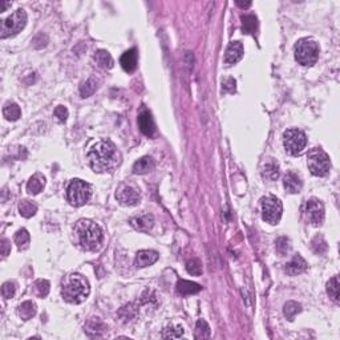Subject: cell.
I'll return each instance as SVG.
<instances>
[{
    "label": "cell",
    "instance_id": "1",
    "mask_svg": "<svg viewBox=\"0 0 340 340\" xmlns=\"http://www.w3.org/2000/svg\"><path fill=\"white\" fill-rule=\"evenodd\" d=\"M86 160L90 169L96 173H112L120 165L121 154L112 141L101 140L90 146Z\"/></svg>",
    "mask_w": 340,
    "mask_h": 340
},
{
    "label": "cell",
    "instance_id": "2",
    "mask_svg": "<svg viewBox=\"0 0 340 340\" xmlns=\"http://www.w3.org/2000/svg\"><path fill=\"white\" fill-rule=\"evenodd\" d=\"M73 239L81 250H99L104 239V233L100 226L90 220H80L73 227Z\"/></svg>",
    "mask_w": 340,
    "mask_h": 340
},
{
    "label": "cell",
    "instance_id": "3",
    "mask_svg": "<svg viewBox=\"0 0 340 340\" xmlns=\"http://www.w3.org/2000/svg\"><path fill=\"white\" fill-rule=\"evenodd\" d=\"M90 292L89 282L81 274H68L61 283V296L70 305L83 303Z\"/></svg>",
    "mask_w": 340,
    "mask_h": 340
},
{
    "label": "cell",
    "instance_id": "4",
    "mask_svg": "<svg viewBox=\"0 0 340 340\" xmlns=\"http://www.w3.org/2000/svg\"><path fill=\"white\" fill-rule=\"evenodd\" d=\"M319 45L312 39H300L295 45V60L303 67H312L319 59Z\"/></svg>",
    "mask_w": 340,
    "mask_h": 340
},
{
    "label": "cell",
    "instance_id": "5",
    "mask_svg": "<svg viewBox=\"0 0 340 340\" xmlns=\"http://www.w3.org/2000/svg\"><path fill=\"white\" fill-rule=\"evenodd\" d=\"M92 197V185L83 180L75 178L67 186V200L75 207L84 206Z\"/></svg>",
    "mask_w": 340,
    "mask_h": 340
},
{
    "label": "cell",
    "instance_id": "6",
    "mask_svg": "<svg viewBox=\"0 0 340 340\" xmlns=\"http://www.w3.org/2000/svg\"><path fill=\"white\" fill-rule=\"evenodd\" d=\"M27 24V14L23 8L16 10L12 15L0 21V37L7 39L17 35Z\"/></svg>",
    "mask_w": 340,
    "mask_h": 340
},
{
    "label": "cell",
    "instance_id": "7",
    "mask_svg": "<svg viewBox=\"0 0 340 340\" xmlns=\"http://www.w3.org/2000/svg\"><path fill=\"white\" fill-rule=\"evenodd\" d=\"M307 165H308V169L312 174L316 177H324L330 173V157L324 150L319 149V148L311 149L307 154Z\"/></svg>",
    "mask_w": 340,
    "mask_h": 340
},
{
    "label": "cell",
    "instance_id": "8",
    "mask_svg": "<svg viewBox=\"0 0 340 340\" xmlns=\"http://www.w3.org/2000/svg\"><path fill=\"white\" fill-rule=\"evenodd\" d=\"M260 210H262V218L265 222L270 225H278L282 218V213H283V205L276 197L267 195L260 200Z\"/></svg>",
    "mask_w": 340,
    "mask_h": 340
},
{
    "label": "cell",
    "instance_id": "9",
    "mask_svg": "<svg viewBox=\"0 0 340 340\" xmlns=\"http://www.w3.org/2000/svg\"><path fill=\"white\" fill-rule=\"evenodd\" d=\"M302 217L311 226H322L324 222V205L316 198L306 201L302 206Z\"/></svg>",
    "mask_w": 340,
    "mask_h": 340
},
{
    "label": "cell",
    "instance_id": "10",
    "mask_svg": "<svg viewBox=\"0 0 340 340\" xmlns=\"http://www.w3.org/2000/svg\"><path fill=\"white\" fill-rule=\"evenodd\" d=\"M307 145V137L300 129H289L283 133V146L290 155H298L305 150Z\"/></svg>",
    "mask_w": 340,
    "mask_h": 340
},
{
    "label": "cell",
    "instance_id": "11",
    "mask_svg": "<svg viewBox=\"0 0 340 340\" xmlns=\"http://www.w3.org/2000/svg\"><path fill=\"white\" fill-rule=\"evenodd\" d=\"M116 198L120 202L121 205L124 206H135L137 204H140L141 194L140 190L133 186L132 184H121L117 190H116Z\"/></svg>",
    "mask_w": 340,
    "mask_h": 340
},
{
    "label": "cell",
    "instance_id": "12",
    "mask_svg": "<svg viewBox=\"0 0 340 340\" xmlns=\"http://www.w3.org/2000/svg\"><path fill=\"white\" fill-rule=\"evenodd\" d=\"M160 258V255L157 251L153 250H140L136 254L135 258V266L137 269H144L148 266H152Z\"/></svg>",
    "mask_w": 340,
    "mask_h": 340
},
{
    "label": "cell",
    "instance_id": "13",
    "mask_svg": "<svg viewBox=\"0 0 340 340\" xmlns=\"http://www.w3.org/2000/svg\"><path fill=\"white\" fill-rule=\"evenodd\" d=\"M243 57V45L240 41H231L225 53V64L234 65Z\"/></svg>",
    "mask_w": 340,
    "mask_h": 340
},
{
    "label": "cell",
    "instance_id": "14",
    "mask_svg": "<svg viewBox=\"0 0 340 340\" xmlns=\"http://www.w3.org/2000/svg\"><path fill=\"white\" fill-rule=\"evenodd\" d=\"M154 225V217L152 214H142L137 215V217H133L130 220V226L137 231H141V233H148V231L153 227Z\"/></svg>",
    "mask_w": 340,
    "mask_h": 340
},
{
    "label": "cell",
    "instance_id": "15",
    "mask_svg": "<svg viewBox=\"0 0 340 340\" xmlns=\"http://www.w3.org/2000/svg\"><path fill=\"white\" fill-rule=\"evenodd\" d=\"M138 126L141 132L148 137H153L155 135L154 120L149 110H142L138 115Z\"/></svg>",
    "mask_w": 340,
    "mask_h": 340
},
{
    "label": "cell",
    "instance_id": "16",
    "mask_svg": "<svg viewBox=\"0 0 340 340\" xmlns=\"http://www.w3.org/2000/svg\"><path fill=\"white\" fill-rule=\"evenodd\" d=\"M137 63H138V53H137L136 48L126 51L120 57V64L122 69L125 72H129V73L137 69Z\"/></svg>",
    "mask_w": 340,
    "mask_h": 340
},
{
    "label": "cell",
    "instance_id": "17",
    "mask_svg": "<svg viewBox=\"0 0 340 340\" xmlns=\"http://www.w3.org/2000/svg\"><path fill=\"white\" fill-rule=\"evenodd\" d=\"M283 186L287 193L290 194H298L302 190V186H303V182L300 180V177L296 173H287L283 178Z\"/></svg>",
    "mask_w": 340,
    "mask_h": 340
},
{
    "label": "cell",
    "instance_id": "18",
    "mask_svg": "<svg viewBox=\"0 0 340 340\" xmlns=\"http://www.w3.org/2000/svg\"><path fill=\"white\" fill-rule=\"evenodd\" d=\"M85 332L89 338H101L105 334L106 325L101 322L99 318H92L88 320V323L85 324Z\"/></svg>",
    "mask_w": 340,
    "mask_h": 340
},
{
    "label": "cell",
    "instance_id": "19",
    "mask_svg": "<svg viewBox=\"0 0 340 340\" xmlns=\"http://www.w3.org/2000/svg\"><path fill=\"white\" fill-rule=\"evenodd\" d=\"M306 269H307V263H306V260L300 256V255H295L292 259L286 265V272L289 274V275L291 276H295V275H299V274H302V272H305Z\"/></svg>",
    "mask_w": 340,
    "mask_h": 340
},
{
    "label": "cell",
    "instance_id": "20",
    "mask_svg": "<svg viewBox=\"0 0 340 340\" xmlns=\"http://www.w3.org/2000/svg\"><path fill=\"white\" fill-rule=\"evenodd\" d=\"M45 186V177L40 173H36L35 175H32L30 181L27 182V191L28 194L36 195L39 194Z\"/></svg>",
    "mask_w": 340,
    "mask_h": 340
},
{
    "label": "cell",
    "instance_id": "21",
    "mask_svg": "<svg viewBox=\"0 0 340 340\" xmlns=\"http://www.w3.org/2000/svg\"><path fill=\"white\" fill-rule=\"evenodd\" d=\"M154 160L149 155H145L138 161H136L135 165H133V173L135 174H146V173H149V171L154 169Z\"/></svg>",
    "mask_w": 340,
    "mask_h": 340
},
{
    "label": "cell",
    "instance_id": "22",
    "mask_svg": "<svg viewBox=\"0 0 340 340\" xmlns=\"http://www.w3.org/2000/svg\"><path fill=\"white\" fill-rule=\"evenodd\" d=\"M202 290L198 283L190 282V280H178L177 283V292L181 295H191V294H197Z\"/></svg>",
    "mask_w": 340,
    "mask_h": 340
},
{
    "label": "cell",
    "instance_id": "23",
    "mask_svg": "<svg viewBox=\"0 0 340 340\" xmlns=\"http://www.w3.org/2000/svg\"><path fill=\"white\" fill-rule=\"evenodd\" d=\"M95 61L96 64L99 65L102 69H110L113 68L115 65V61H113V57L110 56V53L105 50H99L95 53Z\"/></svg>",
    "mask_w": 340,
    "mask_h": 340
},
{
    "label": "cell",
    "instance_id": "24",
    "mask_svg": "<svg viewBox=\"0 0 340 340\" xmlns=\"http://www.w3.org/2000/svg\"><path fill=\"white\" fill-rule=\"evenodd\" d=\"M279 165L275 161H267L263 168H262V175L263 178L269 181H276L279 178Z\"/></svg>",
    "mask_w": 340,
    "mask_h": 340
},
{
    "label": "cell",
    "instance_id": "25",
    "mask_svg": "<svg viewBox=\"0 0 340 340\" xmlns=\"http://www.w3.org/2000/svg\"><path fill=\"white\" fill-rule=\"evenodd\" d=\"M36 305L31 300H27V302H23L20 306H19V310H17V314L23 320H30L31 318H34L36 315Z\"/></svg>",
    "mask_w": 340,
    "mask_h": 340
},
{
    "label": "cell",
    "instance_id": "26",
    "mask_svg": "<svg viewBox=\"0 0 340 340\" xmlns=\"http://www.w3.org/2000/svg\"><path fill=\"white\" fill-rule=\"evenodd\" d=\"M3 116L8 121H17L20 119L21 110L15 102H7L3 108Z\"/></svg>",
    "mask_w": 340,
    "mask_h": 340
},
{
    "label": "cell",
    "instance_id": "27",
    "mask_svg": "<svg viewBox=\"0 0 340 340\" xmlns=\"http://www.w3.org/2000/svg\"><path fill=\"white\" fill-rule=\"evenodd\" d=\"M138 314V310L135 305H128L121 307V310L119 311V316H120L121 322L124 323H129L132 320L135 319L136 316Z\"/></svg>",
    "mask_w": 340,
    "mask_h": 340
},
{
    "label": "cell",
    "instance_id": "28",
    "mask_svg": "<svg viewBox=\"0 0 340 340\" xmlns=\"http://www.w3.org/2000/svg\"><path fill=\"white\" fill-rule=\"evenodd\" d=\"M299 312H302V306H300L299 303L294 302V300L287 302L285 305V307H283V314H285L286 318L290 320V322H292L294 318H295Z\"/></svg>",
    "mask_w": 340,
    "mask_h": 340
},
{
    "label": "cell",
    "instance_id": "29",
    "mask_svg": "<svg viewBox=\"0 0 340 340\" xmlns=\"http://www.w3.org/2000/svg\"><path fill=\"white\" fill-rule=\"evenodd\" d=\"M19 213L24 218H31V217H34L37 213V206L34 202H31V201H21L20 204H19Z\"/></svg>",
    "mask_w": 340,
    "mask_h": 340
},
{
    "label": "cell",
    "instance_id": "30",
    "mask_svg": "<svg viewBox=\"0 0 340 340\" xmlns=\"http://www.w3.org/2000/svg\"><path fill=\"white\" fill-rule=\"evenodd\" d=\"M182 335H184V328L177 324L166 325L164 331H162V338L164 339H178Z\"/></svg>",
    "mask_w": 340,
    "mask_h": 340
},
{
    "label": "cell",
    "instance_id": "31",
    "mask_svg": "<svg viewBox=\"0 0 340 340\" xmlns=\"http://www.w3.org/2000/svg\"><path fill=\"white\" fill-rule=\"evenodd\" d=\"M194 338L195 339H207V338H210V327L206 323V320L200 319L197 322Z\"/></svg>",
    "mask_w": 340,
    "mask_h": 340
},
{
    "label": "cell",
    "instance_id": "32",
    "mask_svg": "<svg viewBox=\"0 0 340 340\" xmlns=\"http://www.w3.org/2000/svg\"><path fill=\"white\" fill-rule=\"evenodd\" d=\"M14 239H15V243L17 245V247H19L20 250H24V249H27L28 245H30V233L25 230V229H20V230L16 231Z\"/></svg>",
    "mask_w": 340,
    "mask_h": 340
},
{
    "label": "cell",
    "instance_id": "33",
    "mask_svg": "<svg viewBox=\"0 0 340 340\" xmlns=\"http://www.w3.org/2000/svg\"><path fill=\"white\" fill-rule=\"evenodd\" d=\"M327 294L335 303H339V279L338 276L331 278L327 283Z\"/></svg>",
    "mask_w": 340,
    "mask_h": 340
},
{
    "label": "cell",
    "instance_id": "34",
    "mask_svg": "<svg viewBox=\"0 0 340 340\" xmlns=\"http://www.w3.org/2000/svg\"><path fill=\"white\" fill-rule=\"evenodd\" d=\"M97 89V81L93 77H90L89 80H86L84 84L80 86V95L81 97H89L96 92Z\"/></svg>",
    "mask_w": 340,
    "mask_h": 340
},
{
    "label": "cell",
    "instance_id": "35",
    "mask_svg": "<svg viewBox=\"0 0 340 340\" xmlns=\"http://www.w3.org/2000/svg\"><path fill=\"white\" fill-rule=\"evenodd\" d=\"M242 23H243V32L245 34H254L256 30V17L255 16H242Z\"/></svg>",
    "mask_w": 340,
    "mask_h": 340
},
{
    "label": "cell",
    "instance_id": "36",
    "mask_svg": "<svg viewBox=\"0 0 340 340\" xmlns=\"http://www.w3.org/2000/svg\"><path fill=\"white\" fill-rule=\"evenodd\" d=\"M276 253L279 255H286L287 253H290L291 250V245H290V239L286 238V237H280L276 239Z\"/></svg>",
    "mask_w": 340,
    "mask_h": 340
},
{
    "label": "cell",
    "instance_id": "37",
    "mask_svg": "<svg viewBox=\"0 0 340 340\" xmlns=\"http://www.w3.org/2000/svg\"><path fill=\"white\" fill-rule=\"evenodd\" d=\"M186 271L190 274V275L200 276L202 274V263H201L198 259H190L187 263H186Z\"/></svg>",
    "mask_w": 340,
    "mask_h": 340
},
{
    "label": "cell",
    "instance_id": "38",
    "mask_svg": "<svg viewBox=\"0 0 340 340\" xmlns=\"http://www.w3.org/2000/svg\"><path fill=\"white\" fill-rule=\"evenodd\" d=\"M35 289H36V294H37V296L45 298V296L48 295V292H50V282L45 279L36 280Z\"/></svg>",
    "mask_w": 340,
    "mask_h": 340
},
{
    "label": "cell",
    "instance_id": "39",
    "mask_svg": "<svg viewBox=\"0 0 340 340\" xmlns=\"http://www.w3.org/2000/svg\"><path fill=\"white\" fill-rule=\"evenodd\" d=\"M15 292H16V285L14 283V282L8 280V282L3 283V286H1V295H3L4 299H11V298H14Z\"/></svg>",
    "mask_w": 340,
    "mask_h": 340
},
{
    "label": "cell",
    "instance_id": "40",
    "mask_svg": "<svg viewBox=\"0 0 340 340\" xmlns=\"http://www.w3.org/2000/svg\"><path fill=\"white\" fill-rule=\"evenodd\" d=\"M319 242L320 243H318L316 238L312 240V243H311V246H312V250L315 251L316 254H324L325 251H327V243H325V240L323 239V237H320Z\"/></svg>",
    "mask_w": 340,
    "mask_h": 340
},
{
    "label": "cell",
    "instance_id": "41",
    "mask_svg": "<svg viewBox=\"0 0 340 340\" xmlns=\"http://www.w3.org/2000/svg\"><path fill=\"white\" fill-rule=\"evenodd\" d=\"M68 109L65 108V106L63 105H59L57 108L55 109V117L57 119V120L60 121V122H64V121H67V119H68Z\"/></svg>",
    "mask_w": 340,
    "mask_h": 340
},
{
    "label": "cell",
    "instance_id": "42",
    "mask_svg": "<svg viewBox=\"0 0 340 340\" xmlns=\"http://www.w3.org/2000/svg\"><path fill=\"white\" fill-rule=\"evenodd\" d=\"M0 243H1V245H0V247H1V256L5 258V256L11 253V242L8 239L3 238Z\"/></svg>",
    "mask_w": 340,
    "mask_h": 340
},
{
    "label": "cell",
    "instance_id": "43",
    "mask_svg": "<svg viewBox=\"0 0 340 340\" xmlns=\"http://www.w3.org/2000/svg\"><path fill=\"white\" fill-rule=\"evenodd\" d=\"M229 88H230V90H235L234 79H227L223 81V92H229Z\"/></svg>",
    "mask_w": 340,
    "mask_h": 340
},
{
    "label": "cell",
    "instance_id": "44",
    "mask_svg": "<svg viewBox=\"0 0 340 340\" xmlns=\"http://www.w3.org/2000/svg\"><path fill=\"white\" fill-rule=\"evenodd\" d=\"M11 3L8 1H0V12H4L7 8H10Z\"/></svg>",
    "mask_w": 340,
    "mask_h": 340
},
{
    "label": "cell",
    "instance_id": "45",
    "mask_svg": "<svg viewBox=\"0 0 340 340\" xmlns=\"http://www.w3.org/2000/svg\"><path fill=\"white\" fill-rule=\"evenodd\" d=\"M237 5H239L242 8H249L251 5V3H240V1H237Z\"/></svg>",
    "mask_w": 340,
    "mask_h": 340
}]
</instances>
